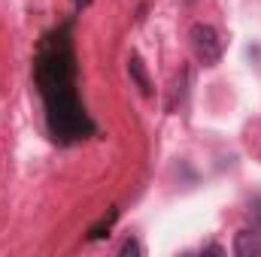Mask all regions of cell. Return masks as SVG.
<instances>
[{"mask_svg":"<svg viewBox=\"0 0 261 257\" xmlns=\"http://www.w3.org/2000/svg\"><path fill=\"white\" fill-rule=\"evenodd\" d=\"M249 215H252V224H255V227H261V197H255V200H252Z\"/></svg>","mask_w":261,"mask_h":257,"instance_id":"7","label":"cell"},{"mask_svg":"<svg viewBox=\"0 0 261 257\" xmlns=\"http://www.w3.org/2000/svg\"><path fill=\"white\" fill-rule=\"evenodd\" d=\"M186 3H197V0H186Z\"/></svg>","mask_w":261,"mask_h":257,"instance_id":"9","label":"cell"},{"mask_svg":"<svg viewBox=\"0 0 261 257\" xmlns=\"http://www.w3.org/2000/svg\"><path fill=\"white\" fill-rule=\"evenodd\" d=\"M116 215H119V212H110V218H103L100 224H94V227L88 230V239H91V242H97V239H103V236L110 233V224L116 221Z\"/></svg>","mask_w":261,"mask_h":257,"instance_id":"5","label":"cell"},{"mask_svg":"<svg viewBox=\"0 0 261 257\" xmlns=\"http://www.w3.org/2000/svg\"><path fill=\"white\" fill-rule=\"evenodd\" d=\"M189 40H192V52H195V58L203 67H216L219 61H222L225 46H222V37H219V30H216L213 24H203V21L192 24Z\"/></svg>","mask_w":261,"mask_h":257,"instance_id":"2","label":"cell"},{"mask_svg":"<svg viewBox=\"0 0 261 257\" xmlns=\"http://www.w3.org/2000/svg\"><path fill=\"white\" fill-rule=\"evenodd\" d=\"M234 254L237 257H261V233L240 230L234 236Z\"/></svg>","mask_w":261,"mask_h":257,"instance_id":"4","label":"cell"},{"mask_svg":"<svg viewBox=\"0 0 261 257\" xmlns=\"http://www.w3.org/2000/svg\"><path fill=\"white\" fill-rule=\"evenodd\" d=\"M119 254L125 257V254H143V245H140V242H137V239H125V245H122V248H119Z\"/></svg>","mask_w":261,"mask_h":257,"instance_id":"6","label":"cell"},{"mask_svg":"<svg viewBox=\"0 0 261 257\" xmlns=\"http://www.w3.org/2000/svg\"><path fill=\"white\" fill-rule=\"evenodd\" d=\"M88 3H91V0H76V9H85Z\"/></svg>","mask_w":261,"mask_h":257,"instance_id":"8","label":"cell"},{"mask_svg":"<svg viewBox=\"0 0 261 257\" xmlns=\"http://www.w3.org/2000/svg\"><path fill=\"white\" fill-rule=\"evenodd\" d=\"M76 73L79 70H76V49H73V24L67 21L40 40L34 58V79L46 109V130L58 145H76L97 133L79 97Z\"/></svg>","mask_w":261,"mask_h":257,"instance_id":"1","label":"cell"},{"mask_svg":"<svg viewBox=\"0 0 261 257\" xmlns=\"http://www.w3.org/2000/svg\"><path fill=\"white\" fill-rule=\"evenodd\" d=\"M128 76L134 79V85L140 88V94H143V97H152V94H155V85H152L149 70H146V64H143V58H140V55H130V58H128Z\"/></svg>","mask_w":261,"mask_h":257,"instance_id":"3","label":"cell"}]
</instances>
